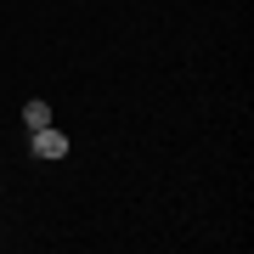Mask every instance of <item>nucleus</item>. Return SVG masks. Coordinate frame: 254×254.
I'll use <instances>...</instances> for the list:
<instances>
[{"label":"nucleus","instance_id":"nucleus-2","mask_svg":"<svg viewBox=\"0 0 254 254\" xmlns=\"http://www.w3.org/2000/svg\"><path fill=\"white\" fill-rule=\"evenodd\" d=\"M23 125H28V130L51 125V102H23Z\"/></svg>","mask_w":254,"mask_h":254},{"label":"nucleus","instance_id":"nucleus-1","mask_svg":"<svg viewBox=\"0 0 254 254\" xmlns=\"http://www.w3.org/2000/svg\"><path fill=\"white\" fill-rule=\"evenodd\" d=\"M28 153L34 158H68V136L57 125H40V130H28Z\"/></svg>","mask_w":254,"mask_h":254}]
</instances>
